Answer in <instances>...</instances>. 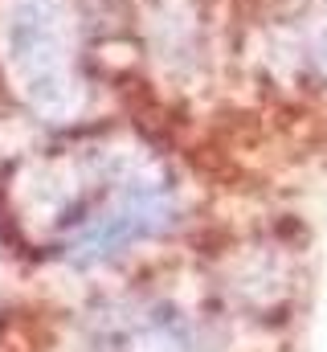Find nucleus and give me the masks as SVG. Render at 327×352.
<instances>
[{"instance_id": "2", "label": "nucleus", "mask_w": 327, "mask_h": 352, "mask_svg": "<svg viewBox=\"0 0 327 352\" xmlns=\"http://www.w3.org/2000/svg\"><path fill=\"white\" fill-rule=\"evenodd\" d=\"M160 221H164V205L160 201H152V197H135V201H131V197H127L119 209H111L106 217H98V226L78 242V250H82V258L111 254V250H119L123 242L152 234Z\"/></svg>"}, {"instance_id": "1", "label": "nucleus", "mask_w": 327, "mask_h": 352, "mask_svg": "<svg viewBox=\"0 0 327 352\" xmlns=\"http://www.w3.org/2000/svg\"><path fill=\"white\" fill-rule=\"evenodd\" d=\"M12 54L25 66L29 82H37V90H45L41 82H62V29L58 16L45 0H25L12 12Z\"/></svg>"}]
</instances>
